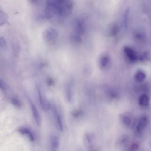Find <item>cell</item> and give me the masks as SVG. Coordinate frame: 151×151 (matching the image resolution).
Instances as JSON below:
<instances>
[{
	"instance_id": "obj_19",
	"label": "cell",
	"mask_w": 151,
	"mask_h": 151,
	"mask_svg": "<svg viewBox=\"0 0 151 151\" xmlns=\"http://www.w3.org/2000/svg\"><path fill=\"white\" fill-rule=\"evenodd\" d=\"M149 58V53L146 51L144 52L139 56L138 60L142 62H145L148 60Z\"/></svg>"
},
{
	"instance_id": "obj_8",
	"label": "cell",
	"mask_w": 151,
	"mask_h": 151,
	"mask_svg": "<svg viewBox=\"0 0 151 151\" xmlns=\"http://www.w3.org/2000/svg\"><path fill=\"white\" fill-rule=\"evenodd\" d=\"M60 146L59 138L55 135H52L50 141V151H58Z\"/></svg>"
},
{
	"instance_id": "obj_1",
	"label": "cell",
	"mask_w": 151,
	"mask_h": 151,
	"mask_svg": "<svg viewBox=\"0 0 151 151\" xmlns=\"http://www.w3.org/2000/svg\"><path fill=\"white\" fill-rule=\"evenodd\" d=\"M45 13L47 18L56 24L62 23L66 18L60 0H49L46 3Z\"/></svg>"
},
{
	"instance_id": "obj_12",
	"label": "cell",
	"mask_w": 151,
	"mask_h": 151,
	"mask_svg": "<svg viewBox=\"0 0 151 151\" xmlns=\"http://www.w3.org/2000/svg\"><path fill=\"white\" fill-rule=\"evenodd\" d=\"M30 105L32 115L35 122L37 125H40L41 124V119L38 112L33 104L31 103Z\"/></svg>"
},
{
	"instance_id": "obj_15",
	"label": "cell",
	"mask_w": 151,
	"mask_h": 151,
	"mask_svg": "<svg viewBox=\"0 0 151 151\" xmlns=\"http://www.w3.org/2000/svg\"><path fill=\"white\" fill-rule=\"evenodd\" d=\"M19 132L22 134L26 135L31 141H34V137L32 132L28 129L25 127H21L19 130Z\"/></svg>"
},
{
	"instance_id": "obj_10",
	"label": "cell",
	"mask_w": 151,
	"mask_h": 151,
	"mask_svg": "<svg viewBox=\"0 0 151 151\" xmlns=\"http://www.w3.org/2000/svg\"><path fill=\"white\" fill-rule=\"evenodd\" d=\"M94 136L91 133H87L84 137V142L86 146L88 148L91 149L93 145Z\"/></svg>"
},
{
	"instance_id": "obj_22",
	"label": "cell",
	"mask_w": 151,
	"mask_h": 151,
	"mask_svg": "<svg viewBox=\"0 0 151 151\" xmlns=\"http://www.w3.org/2000/svg\"><path fill=\"white\" fill-rule=\"evenodd\" d=\"M81 111H78L73 113V115L75 116H78L81 114Z\"/></svg>"
},
{
	"instance_id": "obj_16",
	"label": "cell",
	"mask_w": 151,
	"mask_h": 151,
	"mask_svg": "<svg viewBox=\"0 0 151 151\" xmlns=\"http://www.w3.org/2000/svg\"><path fill=\"white\" fill-rule=\"evenodd\" d=\"M109 33L111 36L114 37L119 33V27L116 23L112 24L110 28Z\"/></svg>"
},
{
	"instance_id": "obj_5",
	"label": "cell",
	"mask_w": 151,
	"mask_h": 151,
	"mask_svg": "<svg viewBox=\"0 0 151 151\" xmlns=\"http://www.w3.org/2000/svg\"><path fill=\"white\" fill-rule=\"evenodd\" d=\"M123 51L125 56L130 61L135 62L138 60L139 56L136 51L132 47L125 46L123 47Z\"/></svg>"
},
{
	"instance_id": "obj_2",
	"label": "cell",
	"mask_w": 151,
	"mask_h": 151,
	"mask_svg": "<svg viewBox=\"0 0 151 151\" xmlns=\"http://www.w3.org/2000/svg\"><path fill=\"white\" fill-rule=\"evenodd\" d=\"M149 122L147 116L145 114L140 115L134 120L132 126L134 128L135 134L137 136L141 135Z\"/></svg>"
},
{
	"instance_id": "obj_20",
	"label": "cell",
	"mask_w": 151,
	"mask_h": 151,
	"mask_svg": "<svg viewBox=\"0 0 151 151\" xmlns=\"http://www.w3.org/2000/svg\"><path fill=\"white\" fill-rule=\"evenodd\" d=\"M139 145L137 142L132 143L130 146L127 151H138Z\"/></svg>"
},
{
	"instance_id": "obj_7",
	"label": "cell",
	"mask_w": 151,
	"mask_h": 151,
	"mask_svg": "<svg viewBox=\"0 0 151 151\" xmlns=\"http://www.w3.org/2000/svg\"><path fill=\"white\" fill-rule=\"evenodd\" d=\"M120 119L123 124L127 127L133 125L134 120L132 115L129 112H125L121 114Z\"/></svg>"
},
{
	"instance_id": "obj_9",
	"label": "cell",
	"mask_w": 151,
	"mask_h": 151,
	"mask_svg": "<svg viewBox=\"0 0 151 151\" xmlns=\"http://www.w3.org/2000/svg\"><path fill=\"white\" fill-rule=\"evenodd\" d=\"M52 111L56 127L60 131H62L63 129V127L61 118L55 107H52Z\"/></svg>"
},
{
	"instance_id": "obj_23",
	"label": "cell",
	"mask_w": 151,
	"mask_h": 151,
	"mask_svg": "<svg viewBox=\"0 0 151 151\" xmlns=\"http://www.w3.org/2000/svg\"><path fill=\"white\" fill-rule=\"evenodd\" d=\"M5 88L4 83L0 80V89H4Z\"/></svg>"
},
{
	"instance_id": "obj_17",
	"label": "cell",
	"mask_w": 151,
	"mask_h": 151,
	"mask_svg": "<svg viewBox=\"0 0 151 151\" xmlns=\"http://www.w3.org/2000/svg\"><path fill=\"white\" fill-rule=\"evenodd\" d=\"M66 98L68 101L71 100L72 95V85L70 83H68L65 88Z\"/></svg>"
},
{
	"instance_id": "obj_21",
	"label": "cell",
	"mask_w": 151,
	"mask_h": 151,
	"mask_svg": "<svg viewBox=\"0 0 151 151\" xmlns=\"http://www.w3.org/2000/svg\"><path fill=\"white\" fill-rule=\"evenodd\" d=\"M11 102L16 107H19L21 106L20 101L17 99L13 98L11 100Z\"/></svg>"
},
{
	"instance_id": "obj_13",
	"label": "cell",
	"mask_w": 151,
	"mask_h": 151,
	"mask_svg": "<svg viewBox=\"0 0 151 151\" xmlns=\"http://www.w3.org/2000/svg\"><path fill=\"white\" fill-rule=\"evenodd\" d=\"M146 78L145 72L142 70L139 69L135 73L134 75V79L138 82L143 81Z\"/></svg>"
},
{
	"instance_id": "obj_3",
	"label": "cell",
	"mask_w": 151,
	"mask_h": 151,
	"mask_svg": "<svg viewBox=\"0 0 151 151\" xmlns=\"http://www.w3.org/2000/svg\"><path fill=\"white\" fill-rule=\"evenodd\" d=\"M73 27V32L70 36L71 40L76 43L80 42L82 40L81 36L84 32L83 23L80 20L77 19L74 22Z\"/></svg>"
},
{
	"instance_id": "obj_11",
	"label": "cell",
	"mask_w": 151,
	"mask_h": 151,
	"mask_svg": "<svg viewBox=\"0 0 151 151\" xmlns=\"http://www.w3.org/2000/svg\"><path fill=\"white\" fill-rule=\"evenodd\" d=\"M139 104L143 107H146L148 106L149 104V99L146 94H141L138 99Z\"/></svg>"
},
{
	"instance_id": "obj_6",
	"label": "cell",
	"mask_w": 151,
	"mask_h": 151,
	"mask_svg": "<svg viewBox=\"0 0 151 151\" xmlns=\"http://www.w3.org/2000/svg\"><path fill=\"white\" fill-rule=\"evenodd\" d=\"M99 68L102 70H106L110 67L111 61L109 55L106 53L102 54L99 58Z\"/></svg>"
},
{
	"instance_id": "obj_24",
	"label": "cell",
	"mask_w": 151,
	"mask_h": 151,
	"mask_svg": "<svg viewBox=\"0 0 151 151\" xmlns=\"http://www.w3.org/2000/svg\"><path fill=\"white\" fill-rule=\"evenodd\" d=\"M49 84H51L52 83V81L50 79L48 81Z\"/></svg>"
},
{
	"instance_id": "obj_14",
	"label": "cell",
	"mask_w": 151,
	"mask_h": 151,
	"mask_svg": "<svg viewBox=\"0 0 151 151\" xmlns=\"http://www.w3.org/2000/svg\"><path fill=\"white\" fill-rule=\"evenodd\" d=\"M38 95L40 103L42 109L45 111L48 110L50 108L48 103L43 98L40 91H38Z\"/></svg>"
},
{
	"instance_id": "obj_4",
	"label": "cell",
	"mask_w": 151,
	"mask_h": 151,
	"mask_svg": "<svg viewBox=\"0 0 151 151\" xmlns=\"http://www.w3.org/2000/svg\"><path fill=\"white\" fill-rule=\"evenodd\" d=\"M58 33L53 28L50 27L45 30L42 37L44 42L49 45L54 44L57 40Z\"/></svg>"
},
{
	"instance_id": "obj_18",
	"label": "cell",
	"mask_w": 151,
	"mask_h": 151,
	"mask_svg": "<svg viewBox=\"0 0 151 151\" xmlns=\"http://www.w3.org/2000/svg\"><path fill=\"white\" fill-rule=\"evenodd\" d=\"M129 139V137L126 135L121 136L118 139V144L120 145H125L128 142Z\"/></svg>"
}]
</instances>
